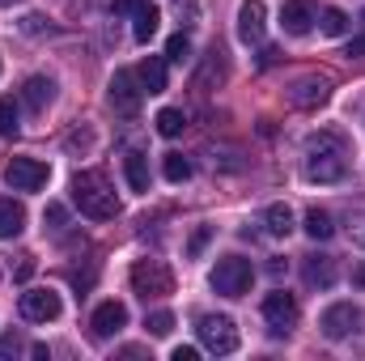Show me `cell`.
<instances>
[{"label": "cell", "mask_w": 365, "mask_h": 361, "mask_svg": "<svg viewBox=\"0 0 365 361\" xmlns=\"http://www.w3.org/2000/svg\"><path fill=\"white\" fill-rule=\"evenodd\" d=\"M349 171V145L336 132H314L306 141V179L310 183H340Z\"/></svg>", "instance_id": "6da1fadb"}, {"label": "cell", "mask_w": 365, "mask_h": 361, "mask_svg": "<svg viewBox=\"0 0 365 361\" xmlns=\"http://www.w3.org/2000/svg\"><path fill=\"white\" fill-rule=\"evenodd\" d=\"M73 204L81 208V217L90 221H110L119 213V200H115V187L102 171H81L73 179Z\"/></svg>", "instance_id": "7a4b0ae2"}, {"label": "cell", "mask_w": 365, "mask_h": 361, "mask_svg": "<svg viewBox=\"0 0 365 361\" xmlns=\"http://www.w3.org/2000/svg\"><path fill=\"white\" fill-rule=\"evenodd\" d=\"M195 336H200V345H204L208 353H217V357H225V353L238 349V327H234L230 315H200Z\"/></svg>", "instance_id": "3957f363"}, {"label": "cell", "mask_w": 365, "mask_h": 361, "mask_svg": "<svg viewBox=\"0 0 365 361\" xmlns=\"http://www.w3.org/2000/svg\"><path fill=\"white\" fill-rule=\"evenodd\" d=\"M251 260H242V255H225V260H217V268H212V289L221 293V298H242L247 289H251Z\"/></svg>", "instance_id": "277c9868"}, {"label": "cell", "mask_w": 365, "mask_h": 361, "mask_svg": "<svg viewBox=\"0 0 365 361\" xmlns=\"http://www.w3.org/2000/svg\"><path fill=\"white\" fill-rule=\"evenodd\" d=\"M140 98H145V86H140L136 68H119V73L110 77V90H106V102H110V111H115V115L132 119V115L140 111Z\"/></svg>", "instance_id": "5b68a950"}, {"label": "cell", "mask_w": 365, "mask_h": 361, "mask_svg": "<svg viewBox=\"0 0 365 361\" xmlns=\"http://www.w3.org/2000/svg\"><path fill=\"white\" fill-rule=\"evenodd\" d=\"M132 289L145 302L149 298H166V293H175V276H170V268L162 260H136L132 264Z\"/></svg>", "instance_id": "8992f818"}, {"label": "cell", "mask_w": 365, "mask_h": 361, "mask_svg": "<svg viewBox=\"0 0 365 361\" xmlns=\"http://www.w3.org/2000/svg\"><path fill=\"white\" fill-rule=\"evenodd\" d=\"M47 179H51V166L38 162V158H13V162L4 166V183H9L13 191H43Z\"/></svg>", "instance_id": "52a82bcc"}, {"label": "cell", "mask_w": 365, "mask_h": 361, "mask_svg": "<svg viewBox=\"0 0 365 361\" xmlns=\"http://www.w3.org/2000/svg\"><path fill=\"white\" fill-rule=\"evenodd\" d=\"M264 323H268L272 336H289L293 323H297V298L284 293V289L268 293V298H264Z\"/></svg>", "instance_id": "ba28073f"}, {"label": "cell", "mask_w": 365, "mask_h": 361, "mask_svg": "<svg viewBox=\"0 0 365 361\" xmlns=\"http://www.w3.org/2000/svg\"><path fill=\"white\" fill-rule=\"evenodd\" d=\"M60 293L56 289H26L21 293V319L26 323H51V319H60Z\"/></svg>", "instance_id": "9c48e42d"}, {"label": "cell", "mask_w": 365, "mask_h": 361, "mask_svg": "<svg viewBox=\"0 0 365 361\" xmlns=\"http://www.w3.org/2000/svg\"><path fill=\"white\" fill-rule=\"evenodd\" d=\"M357 323H361V310H357L353 302H336V306H327L323 319H319V327H323L327 340H344V336H353Z\"/></svg>", "instance_id": "30bf717a"}, {"label": "cell", "mask_w": 365, "mask_h": 361, "mask_svg": "<svg viewBox=\"0 0 365 361\" xmlns=\"http://www.w3.org/2000/svg\"><path fill=\"white\" fill-rule=\"evenodd\" d=\"M314 21H319V17H314V0H284V4H280V26H284V34L302 39V34H310Z\"/></svg>", "instance_id": "8fae6325"}, {"label": "cell", "mask_w": 365, "mask_h": 361, "mask_svg": "<svg viewBox=\"0 0 365 361\" xmlns=\"http://www.w3.org/2000/svg\"><path fill=\"white\" fill-rule=\"evenodd\" d=\"M264 21H268L264 0H242V9H238V39H242L247 47L259 43V39H264Z\"/></svg>", "instance_id": "7c38bea8"}, {"label": "cell", "mask_w": 365, "mask_h": 361, "mask_svg": "<svg viewBox=\"0 0 365 361\" xmlns=\"http://www.w3.org/2000/svg\"><path fill=\"white\" fill-rule=\"evenodd\" d=\"M90 327H93V336H98V340H106V336L123 332V327H128V306H123V302H102V306L93 310Z\"/></svg>", "instance_id": "4fadbf2b"}, {"label": "cell", "mask_w": 365, "mask_h": 361, "mask_svg": "<svg viewBox=\"0 0 365 361\" xmlns=\"http://www.w3.org/2000/svg\"><path fill=\"white\" fill-rule=\"evenodd\" d=\"M327 98H331V81H327V77H302V81L289 90V102H293V106H302V111L323 106Z\"/></svg>", "instance_id": "5bb4252c"}, {"label": "cell", "mask_w": 365, "mask_h": 361, "mask_svg": "<svg viewBox=\"0 0 365 361\" xmlns=\"http://www.w3.org/2000/svg\"><path fill=\"white\" fill-rule=\"evenodd\" d=\"M302 276L310 289H331L336 285V260L331 255H306L302 260Z\"/></svg>", "instance_id": "9a60e30c"}, {"label": "cell", "mask_w": 365, "mask_h": 361, "mask_svg": "<svg viewBox=\"0 0 365 361\" xmlns=\"http://www.w3.org/2000/svg\"><path fill=\"white\" fill-rule=\"evenodd\" d=\"M158 21H162V13H158V4H149V0H140V4L132 9V39H136V43H149V39L158 34Z\"/></svg>", "instance_id": "2e32d148"}, {"label": "cell", "mask_w": 365, "mask_h": 361, "mask_svg": "<svg viewBox=\"0 0 365 361\" xmlns=\"http://www.w3.org/2000/svg\"><path fill=\"white\" fill-rule=\"evenodd\" d=\"M26 230V208H21V200H0V238H17Z\"/></svg>", "instance_id": "e0dca14e"}, {"label": "cell", "mask_w": 365, "mask_h": 361, "mask_svg": "<svg viewBox=\"0 0 365 361\" xmlns=\"http://www.w3.org/2000/svg\"><path fill=\"white\" fill-rule=\"evenodd\" d=\"M51 98H56V81H51V77H30V81L21 86V102H26L30 111H43Z\"/></svg>", "instance_id": "ac0fdd59"}, {"label": "cell", "mask_w": 365, "mask_h": 361, "mask_svg": "<svg viewBox=\"0 0 365 361\" xmlns=\"http://www.w3.org/2000/svg\"><path fill=\"white\" fill-rule=\"evenodd\" d=\"M136 77H140L145 93H162V90H166V60H162V56H149V60H140Z\"/></svg>", "instance_id": "d6986e66"}, {"label": "cell", "mask_w": 365, "mask_h": 361, "mask_svg": "<svg viewBox=\"0 0 365 361\" xmlns=\"http://www.w3.org/2000/svg\"><path fill=\"white\" fill-rule=\"evenodd\" d=\"M123 175H128L132 191H149V158L145 153H128L123 158Z\"/></svg>", "instance_id": "ffe728a7"}, {"label": "cell", "mask_w": 365, "mask_h": 361, "mask_svg": "<svg viewBox=\"0 0 365 361\" xmlns=\"http://www.w3.org/2000/svg\"><path fill=\"white\" fill-rule=\"evenodd\" d=\"M264 230H268L272 238H289V230H293V213H289V204H272V208L264 213Z\"/></svg>", "instance_id": "44dd1931"}, {"label": "cell", "mask_w": 365, "mask_h": 361, "mask_svg": "<svg viewBox=\"0 0 365 361\" xmlns=\"http://www.w3.org/2000/svg\"><path fill=\"white\" fill-rule=\"evenodd\" d=\"M306 234H310L314 243H327V238L336 234V221H331V213H323V208H310V213H306Z\"/></svg>", "instance_id": "7402d4cb"}, {"label": "cell", "mask_w": 365, "mask_h": 361, "mask_svg": "<svg viewBox=\"0 0 365 361\" xmlns=\"http://www.w3.org/2000/svg\"><path fill=\"white\" fill-rule=\"evenodd\" d=\"M319 30H323L327 39L349 34V13H344V9H323V13H319Z\"/></svg>", "instance_id": "603a6c76"}, {"label": "cell", "mask_w": 365, "mask_h": 361, "mask_svg": "<svg viewBox=\"0 0 365 361\" xmlns=\"http://www.w3.org/2000/svg\"><path fill=\"white\" fill-rule=\"evenodd\" d=\"M158 132L166 136V141H175V136H182V128H187V119H182V111H175V106H166V111H158Z\"/></svg>", "instance_id": "cb8c5ba5"}, {"label": "cell", "mask_w": 365, "mask_h": 361, "mask_svg": "<svg viewBox=\"0 0 365 361\" xmlns=\"http://www.w3.org/2000/svg\"><path fill=\"white\" fill-rule=\"evenodd\" d=\"M162 175L170 183H187L191 179V162H187L182 153H166V158H162Z\"/></svg>", "instance_id": "d4e9b609"}, {"label": "cell", "mask_w": 365, "mask_h": 361, "mask_svg": "<svg viewBox=\"0 0 365 361\" xmlns=\"http://www.w3.org/2000/svg\"><path fill=\"white\" fill-rule=\"evenodd\" d=\"M21 115H17V102L13 98H0V136H13L21 123H17Z\"/></svg>", "instance_id": "484cf974"}, {"label": "cell", "mask_w": 365, "mask_h": 361, "mask_svg": "<svg viewBox=\"0 0 365 361\" xmlns=\"http://www.w3.org/2000/svg\"><path fill=\"white\" fill-rule=\"evenodd\" d=\"M349 238H353V243L365 251V200L349 208Z\"/></svg>", "instance_id": "4316f807"}, {"label": "cell", "mask_w": 365, "mask_h": 361, "mask_svg": "<svg viewBox=\"0 0 365 361\" xmlns=\"http://www.w3.org/2000/svg\"><path fill=\"white\" fill-rule=\"evenodd\" d=\"M170 327H175V315H170V310H153V315L145 319V332H149V336H170Z\"/></svg>", "instance_id": "83f0119b"}, {"label": "cell", "mask_w": 365, "mask_h": 361, "mask_svg": "<svg viewBox=\"0 0 365 361\" xmlns=\"http://www.w3.org/2000/svg\"><path fill=\"white\" fill-rule=\"evenodd\" d=\"M166 60H175V64H187V60H191V39H187V34H170Z\"/></svg>", "instance_id": "f1b7e54d"}, {"label": "cell", "mask_w": 365, "mask_h": 361, "mask_svg": "<svg viewBox=\"0 0 365 361\" xmlns=\"http://www.w3.org/2000/svg\"><path fill=\"white\" fill-rule=\"evenodd\" d=\"M43 225H47V230H64V225H68V208H64V204H47Z\"/></svg>", "instance_id": "f546056e"}, {"label": "cell", "mask_w": 365, "mask_h": 361, "mask_svg": "<svg viewBox=\"0 0 365 361\" xmlns=\"http://www.w3.org/2000/svg\"><path fill=\"white\" fill-rule=\"evenodd\" d=\"M208 238H212V230H208V225H200V230L191 234V243H187V255H200V251L208 247Z\"/></svg>", "instance_id": "4dcf8cb0"}, {"label": "cell", "mask_w": 365, "mask_h": 361, "mask_svg": "<svg viewBox=\"0 0 365 361\" xmlns=\"http://www.w3.org/2000/svg\"><path fill=\"white\" fill-rule=\"evenodd\" d=\"M21 30H26V34H43V30H51V26H47V17H38V13H30V17L21 21Z\"/></svg>", "instance_id": "1f68e13d"}, {"label": "cell", "mask_w": 365, "mask_h": 361, "mask_svg": "<svg viewBox=\"0 0 365 361\" xmlns=\"http://www.w3.org/2000/svg\"><path fill=\"white\" fill-rule=\"evenodd\" d=\"M17 349H21V340H17V336L9 332V336L0 340V357H9V353H17Z\"/></svg>", "instance_id": "d6a6232c"}, {"label": "cell", "mask_w": 365, "mask_h": 361, "mask_svg": "<svg viewBox=\"0 0 365 361\" xmlns=\"http://www.w3.org/2000/svg\"><path fill=\"white\" fill-rule=\"evenodd\" d=\"M344 56H349V60H365V34L349 43V51H344Z\"/></svg>", "instance_id": "836d02e7"}, {"label": "cell", "mask_w": 365, "mask_h": 361, "mask_svg": "<svg viewBox=\"0 0 365 361\" xmlns=\"http://www.w3.org/2000/svg\"><path fill=\"white\" fill-rule=\"evenodd\" d=\"M30 272H34V255H21V264H17V280H30Z\"/></svg>", "instance_id": "e575fe53"}, {"label": "cell", "mask_w": 365, "mask_h": 361, "mask_svg": "<svg viewBox=\"0 0 365 361\" xmlns=\"http://www.w3.org/2000/svg\"><path fill=\"white\" fill-rule=\"evenodd\" d=\"M175 361H195V349H187V345H179V349H175Z\"/></svg>", "instance_id": "d590c367"}, {"label": "cell", "mask_w": 365, "mask_h": 361, "mask_svg": "<svg viewBox=\"0 0 365 361\" xmlns=\"http://www.w3.org/2000/svg\"><path fill=\"white\" fill-rule=\"evenodd\" d=\"M276 56H280V51H276V47H268V51H264V56H259V64H264V68H268V64H276Z\"/></svg>", "instance_id": "8d00e7d4"}, {"label": "cell", "mask_w": 365, "mask_h": 361, "mask_svg": "<svg viewBox=\"0 0 365 361\" xmlns=\"http://www.w3.org/2000/svg\"><path fill=\"white\" fill-rule=\"evenodd\" d=\"M140 0H115V13H123V9H136Z\"/></svg>", "instance_id": "74e56055"}, {"label": "cell", "mask_w": 365, "mask_h": 361, "mask_svg": "<svg viewBox=\"0 0 365 361\" xmlns=\"http://www.w3.org/2000/svg\"><path fill=\"white\" fill-rule=\"evenodd\" d=\"M357 285H365V268H361V272H357Z\"/></svg>", "instance_id": "f35d334b"}, {"label": "cell", "mask_w": 365, "mask_h": 361, "mask_svg": "<svg viewBox=\"0 0 365 361\" xmlns=\"http://www.w3.org/2000/svg\"><path fill=\"white\" fill-rule=\"evenodd\" d=\"M4 4H17V0H0V9H4Z\"/></svg>", "instance_id": "ab89813d"}]
</instances>
